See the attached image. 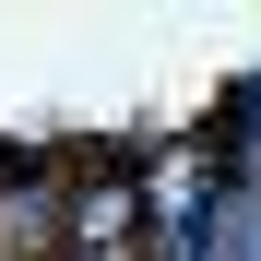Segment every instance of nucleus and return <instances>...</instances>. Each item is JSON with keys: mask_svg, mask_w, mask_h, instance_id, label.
Listing matches in <instances>:
<instances>
[{"mask_svg": "<svg viewBox=\"0 0 261 261\" xmlns=\"http://www.w3.org/2000/svg\"><path fill=\"white\" fill-rule=\"evenodd\" d=\"M178 261H261V178L214 202L202 226H190V249H178Z\"/></svg>", "mask_w": 261, "mask_h": 261, "instance_id": "obj_1", "label": "nucleus"}, {"mask_svg": "<svg viewBox=\"0 0 261 261\" xmlns=\"http://www.w3.org/2000/svg\"><path fill=\"white\" fill-rule=\"evenodd\" d=\"M107 261H130V249H107Z\"/></svg>", "mask_w": 261, "mask_h": 261, "instance_id": "obj_2", "label": "nucleus"}]
</instances>
